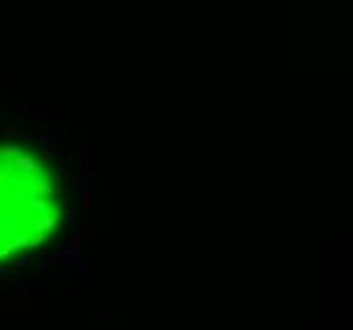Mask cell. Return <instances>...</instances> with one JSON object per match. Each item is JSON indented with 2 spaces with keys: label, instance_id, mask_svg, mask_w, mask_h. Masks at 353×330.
<instances>
[{
  "label": "cell",
  "instance_id": "6da1fadb",
  "mask_svg": "<svg viewBox=\"0 0 353 330\" xmlns=\"http://www.w3.org/2000/svg\"><path fill=\"white\" fill-rule=\"evenodd\" d=\"M59 221L54 165L33 147L0 145V262L46 244Z\"/></svg>",
  "mask_w": 353,
  "mask_h": 330
}]
</instances>
